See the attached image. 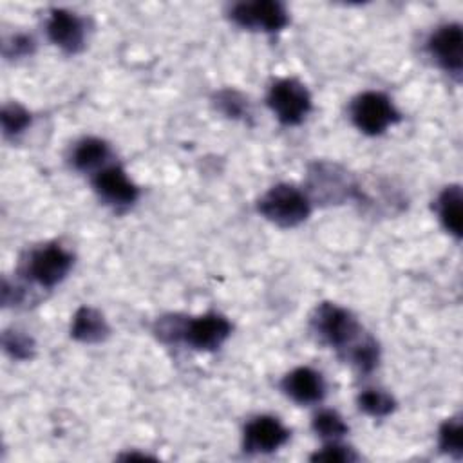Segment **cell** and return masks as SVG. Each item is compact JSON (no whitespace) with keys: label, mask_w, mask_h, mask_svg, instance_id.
Returning <instances> with one entry per match:
<instances>
[{"label":"cell","mask_w":463,"mask_h":463,"mask_svg":"<svg viewBox=\"0 0 463 463\" xmlns=\"http://www.w3.org/2000/svg\"><path fill=\"white\" fill-rule=\"evenodd\" d=\"M429 52L434 61L450 74L459 76L463 69V33L458 24L441 25L429 40Z\"/></svg>","instance_id":"cell-9"},{"label":"cell","mask_w":463,"mask_h":463,"mask_svg":"<svg viewBox=\"0 0 463 463\" xmlns=\"http://www.w3.org/2000/svg\"><path fill=\"white\" fill-rule=\"evenodd\" d=\"M71 335L83 344H96L109 336V324L98 309L83 306L74 313Z\"/></svg>","instance_id":"cell-14"},{"label":"cell","mask_w":463,"mask_h":463,"mask_svg":"<svg viewBox=\"0 0 463 463\" xmlns=\"http://www.w3.org/2000/svg\"><path fill=\"white\" fill-rule=\"evenodd\" d=\"M232 20L246 29L275 33L288 25L286 7L277 0H255L235 4L230 11Z\"/></svg>","instance_id":"cell-8"},{"label":"cell","mask_w":463,"mask_h":463,"mask_svg":"<svg viewBox=\"0 0 463 463\" xmlns=\"http://www.w3.org/2000/svg\"><path fill=\"white\" fill-rule=\"evenodd\" d=\"M351 118L362 132L376 136L387 130L392 123H396L400 119V114L385 94L369 90L362 92L353 99Z\"/></svg>","instance_id":"cell-5"},{"label":"cell","mask_w":463,"mask_h":463,"mask_svg":"<svg viewBox=\"0 0 463 463\" xmlns=\"http://www.w3.org/2000/svg\"><path fill=\"white\" fill-rule=\"evenodd\" d=\"M154 333L166 344L184 342L194 349L212 351L230 336L232 324L219 313H206L195 318L166 315L154 324Z\"/></svg>","instance_id":"cell-1"},{"label":"cell","mask_w":463,"mask_h":463,"mask_svg":"<svg viewBox=\"0 0 463 463\" xmlns=\"http://www.w3.org/2000/svg\"><path fill=\"white\" fill-rule=\"evenodd\" d=\"M215 103L228 118H244V114H248V101L237 90L226 89L217 92Z\"/></svg>","instance_id":"cell-23"},{"label":"cell","mask_w":463,"mask_h":463,"mask_svg":"<svg viewBox=\"0 0 463 463\" xmlns=\"http://www.w3.org/2000/svg\"><path fill=\"white\" fill-rule=\"evenodd\" d=\"M345 358L360 371V373H371L378 364V344L373 336L365 335L354 347H351L345 354Z\"/></svg>","instance_id":"cell-17"},{"label":"cell","mask_w":463,"mask_h":463,"mask_svg":"<svg viewBox=\"0 0 463 463\" xmlns=\"http://www.w3.org/2000/svg\"><path fill=\"white\" fill-rule=\"evenodd\" d=\"M461 201L463 199H461L459 184L447 186L436 201L438 215H439L443 226L447 228V232H450L456 237L461 235Z\"/></svg>","instance_id":"cell-16"},{"label":"cell","mask_w":463,"mask_h":463,"mask_svg":"<svg viewBox=\"0 0 463 463\" xmlns=\"http://www.w3.org/2000/svg\"><path fill=\"white\" fill-rule=\"evenodd\" d=\"M282 391L297 403H317L326 394V383L311 367H297L284 376Z\"/></svg>","instance_id":"cell-13"},{"label":"cell","mask_w":463,"mask_h":463,"mask_svg":"<svg viewBox=\"0 0 463 463\" xmlns=\"http://www.w3.org/2000/svg\"><path fill=\"white\" fill-rule=\"evenodd\" d=\"M311 210L304 192L291 184H277L269 188L259 201V212L282 228H291L307 219Z\"/></svg>","instance_id":"cell-3"},{"label":"cell","mask_w":463,"mask_h":463,"mask_svg":"<svg viewBox=\"0 0 463 463\" xmlns=\"http://www.w3.org/2000/svg\"><path fill=\"white\" fill-rule=\"evenodd\" d=\"M289 430L273 416H257L244 429V450L251 454H268L282 447Z\"/></svg>","instance_id":"cell-10"},{"label":"cell","mask_w":463,"mask_h":463,"mask_svg":"<svg viewBox=\"0 0 463 463\" xmlns=\"http://www.w3.org/2000/svg\"><path fill=\"white\" fill-rule=\"evenodd\" d=\"M358 459V456L349 449V447H344V445H338V443H333V445H326L324 449L317 450L313 456H311V461H338V463H344V461H354Z\"/></svg>","instance_id":"cell-24"},{"label":"cell","mask_w":463,"mask_h":463,"mask_svg":"<svg viewBox=\"0 0 463 463\" xmlns=\"http://www.w3.org/2000/svg\"><path fill=\"white\" fill-rule=\"evenodd\" d=\"M268 105L284 125H298L311 110V96L298 80L284 78L271 85Z\"/></svg>","instance_id":"cell-6"},{"label":"cell","mask_w":463,"mask_h":463,"mask_svg":"<svg viewBox=\"0 0 463 463\" xmlns=\"http://www.w3.org/2000/svg\"><path fill=\"white\" fill-rule=\"evenodd\" d=\"M311 326L322 342L345 354L365 336L358 320L347 309L331 302H324L315 309Z\"/></svg>","instance_id":"cell-2"},{"label":"cell","mask_w":463,"mask_h":463,"mask_svg":"<svg viewBox=\"0 0 463 463\" xmlns=\"http://www.w3.org/2000/svg\"><path fill=\"white\" fill-rule=\"evenodd\" d=\"M109 157L110 146L99 137H85L78 141L72 150V165L81 172H89L107 165Z\"/></svg>","instance_id":"cell-15"},{"label":"cell","mask_w":463,"mask_h":463,"mask_svg":"<svg viewBox=\"0 0 463 463\" xmlns=\"http://www.w3.org/2000/svg\"><path fill=\"white\" fill-rule=\"evenodd\" d=\"M2 344H4V349L16 360H27L33 356V351H34L33 338L18 329L4 331Z\"/></svg>","instance_id":"cell-20"},{"label":"cell","mask_w":463,"mask_h":463,"mask_svg":"<svg viewBox=\"0 0 463 463\" xmlns=\"http://www.w3.org/2000/svg\"><path fill=\"white\" fill-rule=\"evenodd\" d=\"M313 429L322 438H340L347 432V425L344 423L342 416L331 409L320 411L313 418Z\"/></svg>","instance_id":"cell-21"},{"label":"cell","mask_w":463,"mask_h":463,"mask_svg":"<svg viewBox=\"0 0 463 463\" xmlns=\"http://www.w3.org/2000/svg\"><path fill=\"white\" fill-rule=\"evenodd\" d=\"M358 405L369 416L382 418V416H387L389 412H392L396 403H394V398L391 394H387L380 389H365L358 396Z\"/></svg>","instance_id":"cell-18"},{"label":"cell","mask_w":463,"mask_h":463,"mask_svg":"<svg viewBox=\"0 0 463 463\" xmlns=\"http://www.w3.org/2000/svg\"><path fill=\"white\" fill-rule=\"evenodd\" d=\"M439 449L456 458L461 456V421H459V418H450L441 425Z\"/></svg>","instance_id":"cell-22"},{"label":"cell","mask_w":463,"mask_h":463,"mask_svg":"<svg viewBox=\"0 0 463 463\" xmlns=\"http://www.w3.org/2000/svg\"><path fill=\"white\" fill-rule=\"evenodd\" d=\"M47 34L49 40L65 52H78L83 49L85 24L78 14L67 9H52L47 20Z\"/></svg>","instance_id":"cell-12"},{"label":"cell","mask_w":463,"mask_h":463,"mask_svg":"<svg viewBox=\"0 0 463 463\" xmlns=\"http://www.w3.org/2000/svg\"><path fill=\"white\" fill-rule=\"evenodd\" d=\"M2 128L5 136H16L24 132L31 123V114L20 103H7L2 107Z\"/></svg>","instance_id":"cell-19"},{"label":"cell","mask_w":463,"mask_h":463,"mask_svg":"<svg viewBox=\"0 0 463 463\" xmlns=\"http://www.w3.org/2000/svg\"><path fill=\"white\" fill-rule=\"evenodd\" d=\"M92 183L99 197L114 206H128L139 195L137 186L127 177L125 170L119 165L103 166L94 175Z\"/></svg>","instance_id":"cell-11"},{"label":"cell","mask_w":463,"mask_h":463,"mask_svg":"<svg viewBox=\"0 0 463 463\" xmlns=\"http://www.w3.org/2000/svg\"><path fill=\"white\" fill-rule=\"evenodd\" d=\"M309 192L322 203H342L356 192L351 175L335 163H315L309 170Z\"/></svg>","instance_id":"cell-7"},{"label":"cell","mask_w":463,"mask_h":463,"mask_svg":"<svg viewBox=\"0 0 463 463\" xmlns=\"http://www.w3.org/2000/svg\"><path fill=\"white\" fill-rule=\"evenodd\" d=\"M34 51V40L27 34H14L4 43V54L7 58H18Z\"/></svg>","instance_id":"cell-25"},{"label":"cell","mask_w":463,"mask_h":463,"mask_svg":"<svg viewBox=\"0 0 463 463\" xmlns=\"http://www.w3.org/2000/svg\"><path fill=\"white\" fill-rule=\"evenodd\" d=\"M72 268V255L63 246L51 242L34 248L24 260V275L42 288H52L61 282Z\"/></svg>","instance_id":"cell-4"}]
</instances>
